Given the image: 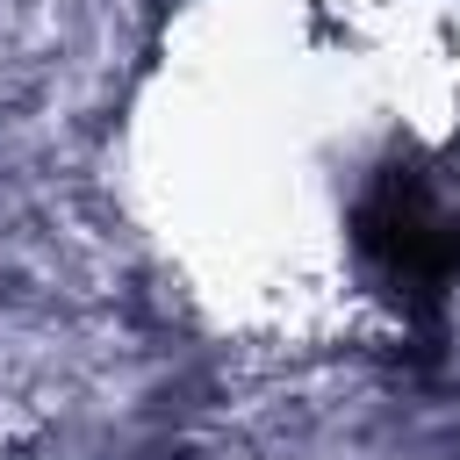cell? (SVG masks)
I'll return each instance as SVG.
<instances>
[{"mask_svg": "<svg viewBox=\"0 0 460 460\" xmlns=\"http://www.w3.org/2000/svg\"><path fill=\"white\" fill-rule=\"evenodd\" d=\"M359 252L402 309H438L460 273V216L424 172H381L359 201Z\"/></svg>", "mask_w": 460, "mask_h": 460, "instance_id": "6da1fadb", "label": "cell"}]
</instances>
